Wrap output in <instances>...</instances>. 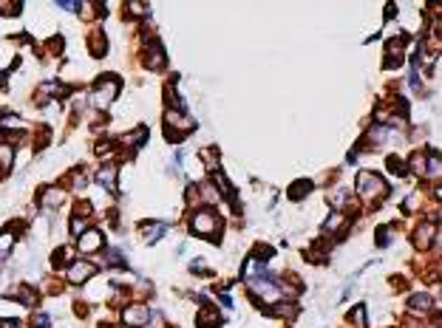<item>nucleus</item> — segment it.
I'll use <instances>...</instances> for the list:
<instances>
[{
	"mask_svg": "<svg viewBox=\"0 0 442 328\" xmlns=\"http://www.w3.org/2000/svg\"><path fill=\"white\" fill-rule=\"evenodd\" d=\"M190 229L196 232V235H204V238L213 235V238H215V235L221 232V218H218L215 212H210V209H201V212L193 215Z\"/></svg>",
	"mask_w": 442,
	"mask_h": 328,
	"instance_id": "f257e3e1",
	"label": "nucleus"
},
{
	"mask_svg": "<svg viewBox=\"0 0 442 328\" xmlns=\"http://www.w3.org/2000/svg\"><path fill=\"white\" fill-rule=\"evenodd\" d=\"M357 193L360 198H383L385 195V181L380 179L377 173H360L357 176Z\"/></svg>",
	"mask_w": 442,
	"mask_h": 328,
	"instance_id": "f03ea898",
	"label": "nucleus"
},
{
	"mask_svg": "<svg viewBox=\"0 0 442 328\" xmlns=\"http://www.w3.org/2000/svg\"><path fill=\"white\" fill-rule=\"evenodd\" d=\"M119 93V79L111 77V74H105V77L97 82V88H94V105L97 107H108L111 102H114V96Z\"/></svg>",
	"mask_w": 442,
	"mask_h": 328,
	"instance_id": "7ed1b4c3",
	"label": "nucleus"
},
{
	"mask_svg": "<svg viewBox=\"0 0 442 328\" xmlns=\"http://www.w3.org/2000/svg\"><path fill=\"white\" fill-rule=\"evenodd\" d=\"M252 297L258 300V303H270V306H278L281 297H284V292H281L275 283H270L267 278L261 280H252Z\"/></svg>",
	"mask_w": 442,
	"mask_h": 328,
	"instance_id": "20e7f679",
	"label": "nucleus"
},
{
	"mask_svg": "<svg viewBox=\"0 0 442 328\" xmlns=\"http://www.w3.org/2000/svg\"><path fill=\"white\" fill-rule=\"evenodd\" d=\"M148 320H150V311L145 306H128L122 311V322L128 328H142V325H148Z\"/></svg>",
	"mask_w": 442,
	"mask_h": 328,
	"instance_id": "39448f33",
	"label": "nucleus"
},
{
	"mask_svg": "<svg viewBox=\"0 0 442 328\" xmlns=\"http://www.w3.org/2000/svg\"><path fill=\"white\" fill-rule=\"evenodd\" d=\"M77 249L79 252H97V249H102V232H97V229H85V232L79 235V241H77Z\"/></svg>",
	"mask_w": 442,
	"mask_h": 328,
	"instance_id": "423d86ee",
	"label": "nucleus"
},
{
	"mask_svg": "<svg viewBox=\"0 0 442 328\" xmlns=\"http://www.w3.org/2000/svg\"><path fill=\"white\" fill-rule=\"evenodd\" d=\"M94 271H97V269H94L91 263H85V260H74V263H71V269H68V280L79 286V283H85V280L91 278Z\"/></svg>",
	"mask_w": 442,
	"mask_h": 328,
	"instance_id": "0eeeda50",
	"label": "nucleus"
},
{
	"mask_svg": "<svg viewBox=\"0 0 442 328\" xmlns=\"http://www.w3.org/2000/svg\"><path fill=\"white\" fill-rule=\"evenodd\" d=\"M244 278L250 280H261V278H267V269H264V263L261 260H255V257H250L247 260V266H244Z\"/></svg>",
	"mask_w": 442,
	"mask_h": 328,
	"instance_id": "6e6552de",
	"label": "nucleus"
},
{
	"mask_svg": "<svg viewBox=\"0 0 442 328\" xmlns=\"http://www.w3.org/2000/svg\"><path fill=\"white\" fill-rule=\"evenodd\" d=\"M114 176H116V167H114V164H108V167H102V170L97 173L100 184L105 187L108 193H116V181H114Z\"/></svg>",
	"mask_w": 442,
	"mask_h": 328,
	"instance_id": "1a4fd4ad",
	"label": "nucleus"
},
{
	"mask_svg": "<svg viewBox=\"0 0 442 328\" xmlns=\"http://www.w3.org/2000/svg\"><path fill=\"white\" fill-rule=\"evenodd\" d=\"M434 232H436L434 224H422V227L417 229V232H414V238H417V246H420V249L431 246V238H434Z\"/></svg>",
	"mask_w": 442,
	"mask_h": 328,
	"instance_id": "9d476101",
	"label": "nucleus"
},
{
	"mask_svg": "<svg viewBox=\"0 0 442 328\" xmlns=\"http://www.w3.org/2000/svg\"><path fill=\"white\" fill-rule=\"evenodd\" d=\"M221 325V314L213 308H201L199 314V328H218Z\"/></svg>",
	"mask_w": 442,
	"mask_h": 328,
	"instance_id": "9b49d317",
	"label": "nucleus"
},
{
	"mask_svg": "<svg viewBox=\"0 0 442 328\" xmlns=\"http://www.w3.org/2000/svg\"><path fill=\"white\" fill-rule=\"evenodd\" d=\"M65 201V193L60 190V187H54V190H46V198H43V207H60Z\"/></svg>",
	"mask_w": 442,
	"mask_h": 328,
	"instance_id": "f8f14e48",
	"label": "nucleus"
},
{
	"mask_svg": "<svg viewBox=\"0 0 442 328\" xmlns=\"http://www.w3.org/2000/svg\"><path fill=\"white\" fill-rule=\"evenodd\" d=\"M408 306L417 308V311H431V306H434V300L428 297V294H414L411 300H408Z\"/></svg>",
	"mask_w": 442,
	"mask_h": 328,
	"instance_id": "ddd939ff",
	"label": "nucleus"
},
{
	"mask_svg": "<svg viewBox=\"0 0 442 328\" xmlns=\"http://www.w3.org/2000/svg\"><path fill=\"white\" fill-rule=\"evenodd\" d=\"M196 190H199V193H201V201H210V204H215V201L221 198V193H218V190H215L213 184H199V187H196Z\"/></svg>",
	"mask_w": 442,
	"mask_h": 328,
	"instance_id": "4468645a",
	"label": "nucleus"
},
{
	"mask_svg": "<svg viewBox=\"0 0 442 328\" xmlns=\"http://www.w3.org/2000/svg\"><path fill=\"white\" fill-rule=\"evenodd\" d=\"M12 161H15V147L12 144H3L0 147V170H9Z\"/></svg>",
	"mask_w": 442,
	"mask_h": 328,
	"instance_id": "2eb2a0df",
	"label": "nucleus"
},
{
	"mask_svg": "<svg viewBox=\"0 0 442 328\" xmlns=\"http://www.w3.org/2000/svg\"><path fill=\"white\" fill-rule=\"evenodd\" d=\"M108 51V45H105V34L102 31H97V34L91 37V54H97V57H102Z\"/></svg>",
	"mask_w": 442,
	"mask_h": 328,
	"instance_id": "dca6fc26",
	"label": "nucleus"
},
{
	"mask_svg": "<svg viewBox=\"0 0 442 328\" xmlns=\"http://www.w3.org/2000/svg\"><path fill=\"white\" fill-rule=\"evenodd\" d=\"M142 232H145V238H148V243H153L159 235H164V232H167V224H156V227H142Z\"/></svg>",
	"mask_w": 442,
	"mask_h": 328,
	"instance_id": "f3484780",
	"label": "nucleus"
},
{
	"mask_svg": "<svg viewBox=\"0 0 442 328\" xmlns=\"http://www.w3.org/2000/svg\"><path fill=\"white\" fill-rule=\"evenodd\" d=\"M12 243H15V232H3L0 235V260L12 252Z\"/></svg>",
	"mask_w": 442,
	"mask_h": 328,
	"instance_id": "a211bd4d",
	"label": "nucleus"
},
{
	"mask_svg": "<svg viewBox=\"0 0 442 328\" xmlns=\"http://www.w3.org/2000/svg\"><path fill=\"white\" fill-rule=\"evenodd\" d=\"M0 122H3V128H12V130H17V133H23V128H26V125H23V119H20V116H15V114L3 116Z\"/></svg>",
	"mask_w": 442,
	"mask_h": 328,
	"instance_id": "6ab92c4d",
	"label": "nucleus"
},
{
	"mask_svg": "<svg viewBox=\"0 0 442 328\" xmlns=\"http://www.w3.org/2000/svg\"><path fill=\"white\" fill-rule=\"evenodd\" d=\"M17 300H20L23 306H34V303H37V294L31 292L29 286H20V292H17Z\"/></svg>",
	"mask_w": 442,
	"mask_h": 328,
	"instance_id": "aec40b11",
	"label": "nucleus"
},
{
	"mask_svg": "<svg viewBox=\"0 0 442 328\" xmlns=\"http://www.w3.org/2000/svg\"><path fill=\"white\" fill-rule=\"evenodd\" d=\"M162 63H164V54H162V48H159V45H153V51L148 54V65H150V68H159Z\"/></svg>",
	"mask_w": 442,
	"mask_h": 328,
	"instance_id": "412c9836",
	"label": "nucleus"
},
{
	"mask_svg": "<svg viewBox=\"0 0 442 328\" xmlns=\"http://www.w3.org/2000/svg\"><path fill=\"white\" fill-rule=\"evenodd\" d=\"M295 311H298V308H295L292 303H278V306H275V314H281V317H286V320H292Z\"/></svg>",
	"mask_w": 442,
	"mask_h": 328,
	"instance_id": "4be33fe9",
	"label": "nucleus"
},
{
	"mask_svg": "<svg viewBox=\"0 0 442 328\" xmlns=\"http://www.w3.org/2000/svg\"><path fill=\"white\" fill-rule=\"evenodd\" d=\"M309 190H312V184H309V181H298V184H292L289 195H292V198H298V195H306Z\"/></svg>",
	"mask_w": 442,
	"mask_h": 328,
	"instance_id": "5701e85b",
	"label": "nucleus"
},
{
	"mask_svg": "<svg viewBox=\"0 0 442 328\" xmlns=\"http://www.w3.org/2000/svg\"><path fill=\"white\" fill-rule=\"evenodd\" d=\"M204 164L210 167V170L218 173V153H215V150H204Z\"/></svg>",
	"mask_w": 442,
	"mask_h": 328,
	"instance_id": "b1692460",
	"label": "nucleus"
},
{
	"mask_svg": "<svg viewBox=\"0 0 442 328\" xmlns=\"http://www.w3.org/2000/svg\"><path fill=\"white\" fill-rule=\"evenodd\" d=\"M20 3H3L0 0V15H20Z\"/></svg>",
	"mask_w": 442,
	"mask_h": 328,
	"instance_id": "393cba45",
	"label": "nucleus"
},
{
	"mask_svg": "<svg viewBox=\"0 0 442 328\" xmlns=\"http://www.w3.org/2000/svg\"><path fill=\"white\" fill-rule=\"evenodd\" d=\"M71 232L74 235H82L85 232V218H71Z\"/></svg>",
	"mask_w": 442,
	"mask_h": 328,
	"instance_id": "a878e982",
	"label": "nucleus"
},
{
	"mask_svg": "<svg viewBox=\"0 0 442 328\" xmlns=\"http://www.w3.org/2000/svg\"><path fill=\"white\" fill-rule=\"evenodd\" d=\"M31 322H34V328H46L51 322V317H49V314H34V317H31Z\"/></svg>",
	"mask_w": 442,
	"mask_h": 328,
	"instance_id": "bb28decb",
	"label": "nucleus"
},
{
	"mask_svg": "<svg viewBox=\"0 0 442 328\" xmlns=\"http://www.w3.org/2000/svg\"><path fill=\"white\" fill-rule=\"evenodd\" d=\"M340 224H343V218H340V215H332V218H329V224H326V232H332V229H337V227H340Z\"/></svg>",
	"mask_w": 442,
	"mask_h": 328,
	"instance_id": "cd10ccee",
	"label": "nucleus"
},
{
	"mask_svg": "<svg viewBox=\"0 0 442 328\" xmlns=\"http://www.w3.org/2000/svg\"><path fill=\"white\" fill-rule=\"evenodd\" d=\"M351 320H355V322H360V325H363V306H357L355 311H351Z\"/></svg>",
	"mask_w": 442,
	"mask_h": 328,
	"instance_id": "c85d7f7f",
	"label": "nucleus"
},
{
	"mask_svg": "<svg viewBox=\"0 0 442 328\" xmlns=\"http://www.w3.org/2000/svg\"><path fill=\"white\" fill-rule=\"evenodd\" d=\"M385 235H388V229L380 227V229H377V243H380V246H385Z\"/></svg>",
	"mask_w": 442,
	"mask_h": 328,
	"instance_id": "c756f323",
	"label": "nucleus"
},
{
	"mask_svg": "<svg viewBox=\"0 0 442 328\" xmlns=\"http://www.w3.org/2000/svg\"><path fill=\"white\" fill-rule=\"evenodd\" d=\"M128 9L134 12V15H139V12H148V6H142V3H128Z\"/></svg>",
	"mask_w": 442,
	"mask_h": 328,
	"instance_id": "7c9ffc66",
	"label": "nucleus"
},
{
	"mask_svg": "<svg viewBox=\"0 0 442 328\" xmlns=\"http://www.w3.org/2000/svg\"><path fill=\"white\" fill-rule=\"evenodd\" d=\"M85 176H82V173H77V179H74V187H85Z\"/></svg>",
	"mask_w": 442,
	"mask_h": 328,
	"instance_id": "2f4dec72",
	"label": "nucleus"
},
{
	"mask_svg": "<svg viewBox=\"0 0 442 328\" xmlns=\"http://www.w3.org/2000/svg\"><path fill=\"white\" fill-rule=\"evenodd\" d=\"M221 303H224L227 308H233V297H230V294H221Z\"/></svg>",
	"mask_w": 442,
	"mask_h": 328,
	"instance_id": "473e14b6",
	"label": "nucleus"
},
{
	"mask_svg": "<svg viewBox=\"0 0 442 328\" xmlns=\"http://www.w3.org/2000/svg\"><path fill=\"white\" fill-rule=\"evenodd\" d=\"M193 271H204V260H196V263H193Z\"/></svg>",
	"mask_w": 442,
	"mask_h": 328,
	"instance_id": "72a5a7b5",
	"label": "nucleus"
},
{
	"mask_svg": "<svg viewBox=\"0 0 442 328\" xmlns=\"http://www.w3.org/2000/svg\"><path fill=\"white\" fill-rule=\"evenodd\" d=\"M0 328H20V322H15V320H12V322H3Z\"/></svg>",
	"mask_w": 442,
	"mask_h": 328,
	"instance_id": "f704fd0d",
	"label": "nucleus"
}]
</instances>
